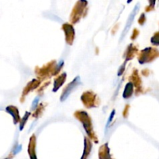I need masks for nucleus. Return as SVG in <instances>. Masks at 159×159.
Instances as JSON below:
<instances>
[{
	"label": "nucleus",
	"instance_id": "nucleus-22",
	"mask_svg": "<svg viewBox=\"0 0 159 159\" xmlns=\"http://www.w3.org/2000/svg\"><path fill=\"white\" fill-rule=\"evenodd\" d=\"M146 16H145V13L144 12H143V13H141V16L139 17V19H138V23H139L140 25H141V26H143V25L146 22Z\"/></svg>",
	"mask_w": 159,
	"mask_h": 159
},
{
	"label": "nucleus",
	"instance_id": "nucleus-3",
	"mask_svg": "<svg viewBox=\"0 0 159 159\" xmlns=\"http://www.w3.org/2000/svg\"><path fill=\"white\" fill-rule=\"evenodd\" d=\"M158 56L159 53L158 49L149 47V48H144L140 51L138 56V59L141 65H144L146 63H151L156 58H158Z\"/></svg>",
	"mask_w": 159,
	"mask_h": 159
},
{
	"label": "nucleus",
	"instance_id": "nucleus-16",
	"mask_svg": "<svg viewBox=\"0 0 159 159\" xmlns=\"http://www.w3.org/2000/svg\"><path fill=\"white\" fill-rule=\"evenodd\" d=\"M92 148H93V144H92L91 141L88 138L85 137L84 138V151L81 159L88 158L89 155L92 151Z\"/></svg>",
	"mask_w": 159,
	"mask_h": 159
},
{
	"label": "nucleus",
	"instance_id": "nucleus-1",
	"mask_svg": "<svg viewBox=\"0 0 159 159\" xmlns=\"http://www.w3.org/2000/svg\"><path fill=\"white\" fill-rule=\"evenodd\" d=\"M74 116L75 117L76 120H78L80 121V122L82 123L87 136H88L92 141H93L95 143H96V144L99 143L98 137L97 135L96 134V133H95L94 129H93V121H92L91 117H90L89 115L88 114V113L85 111H83V110H77V111H75L74 113Z\"/></svg>",
	"mask_w": 159,
	"mask_h": 159
},
{
	"label": "nucleus",
	"instance_id": "nucleus-29",
	"mask_svg": "<svg viewBox=\"0 0 159 159\" xmlns=\"http://www.w3.org/2000/svg\"><path fill=\"white\" fill-rule=\"evenodd\" d=\"M129 109H130V106L126 105L125 108H124V113H123V116H124V117L125 118V119L127 117V116H128Z\"/></svg>",
	"mask_w": 159,
	"mask_h": 159
},
{
	"label": "nucleus",
	"instance_id": "nucleus-21",
	"mask_svg": "<svg viewBox=\"0 0 159 159\" xmlns=\"http://www.w3.org/2000/svg\"><path fill=\"white\" fill-rule=\"evenodd\" d=\"M158 32H156L153 36H152V39H151V42H152V44L154 45H156L158 46L159 44V42H158Z\"/></svg>",
	"mask_w": 159,
	"mask_h": 159
},
{
	"label": "nucleus",
	"instance_id": "nucleus-20",
	"mask_svg": "<svg viewBox=\"0 0 159 159\" xmlns=\"http://www.w3.org/2000/svg\"><path fill=\"white\" fill-rule=\"evenodd\" d=\"M64 64H65L64 61H61L59 62L58 64H57V65H56L55 68H54V71H53L52 76L57 75H58L59 73H60V71H61V68H63Z\"/></svg>",
	"mask_w": 159,
	"mask_h": 159
},
{
	"label": "nucleus",
	"instance_id": "nucleus-24",
	"mask_svg": "<svg viewBox=\"0 0 159 159\" xmlns=\"http://www.w3.org/2000/svg\"><path fill=\"white\" fill-rule=\"evenodd\" d=\"M115 113H116V111H115V110H112L111 114H110V116H109V119H108V120H107V126H106V127H107V128L109 127V126H110V124H111L112 120H113V117H114Z\"/></svg>",
	"mask_w": 159,
	"mask_h": 159
},
{
	"label": "nucleus",
	"instance_id": "nucleus-6",
	"mask_svg": "<svg viewBox=\"0 0 159 159\" xmlns=\"http://www.w3.org/2000/svg\"><path fill=\"white\" fill-rule=\"evenodd\" d=\"M81 84H82V82H81L80 76H76V77L73 79V81H71L69 84H68V85H67L65 88V89L63 90L61 96L60 97L61 102H64V101L66 100L68 98V96L72 93V92L74 91L78 86H79Z\"/></svg>",
	"mask_w": 159,
	"mask_h": 159
},
{
	"label": "nucleus",
	"instance_id": "nucleus-5",
	"mask_svg": "<svg viewBox=\"0 0 159 159\" xmlns=\"http://www.w3.org/2000/svg\"><path fill=\"white\" fill-rule=\"evenodd\" d=\"M81 101L86 108L91 109L99 107V100L97 95L93 91L84 92L81 96Z\"/></svg>",
	"mask_w": 159,
	"mask_h": 159
},
{
	"label": "nucleus",
	"instance_id": "nucleus-26",
	"mask_svg": "<svg viewBox=\"0 0 159 159\" xmlns=\"http://www.w3.org/2000/svg\"><path fill=\"white\" fill-rule=\"evenodd\" d=\"M149 3H150V5H149L148 6H147V7L145 8V11L146 12H150V11H152L154 9V8H155V1H149Z\"/></svg>",
	"mask_w": 159,
	"mask_h": 159
},
{
	"label": "nucleus",
	"instance_id": "nucleus-18",
	"mask_svg": "<svg viewBox=\"0 0 159 159\" xmlns=\"http://www.w3.org/2000/svg\"><path fill=\"white\" fill-rule=\"evenodd\" d=\"M45 107H46V106H45V103H43V102L40 103V105L35 109V112H34V114H33V117L34 118L39 117V116L43 113V112L44 111Z\"/></svg>",
	"mask_w": 159,
	"mask_h": 159
},
{
	"label": "nucleus",
	"instance_id": "nucleus-15",
	"mask_svg": "<svg viewBox=\"0 0 159 159\" xmlns=\"http://www.w3.org/2000/svg\"><path fill=\"white\" fill-rule=\"evenodd\" d=\"M67 79V73L63 72L62 74L59 75L54 81V87H53L52 92L53 93H56L57 90L64 85Z\"/></svg>",
	"mask_w": 159,
	"mask_h": 159
},
{
	"label": "nucleus",
	"instance_id": "nucleus-17",
	"mask_svg": "<svg viewBox=\"0 0 159 159\" xmlns=\"http://www.w3.org/2000/svg\"><path fill=\"white\" fill-rule=\"evenodd\" d=\"M134 87L133 84L130 82H128L125 85V88H124V93H123V98L125 99H130L134 94Z\"/></svg>",
	"mask_w": 159,
	"mask_h": 159
},
{
	"label": "nucleus",
	"instance_id": "nucleus-19",
	"mask_svg": "<svg viewBox=\"0 0 159 159\" xmlns=\"http://www.w3.org/2000/svg\"><path fill=\"white\" fill-rule=\"evenodd\" d=\"M30 116V113L28 111H26L24 113V116H23L22 119H20V130H23V128H24L25 125L26 124V121L29 119Z\"/></svg>",
	"mask_w": 159,
	"mask_h": 159
},
{
	"label": "nucleus",
	"instance_id": "nucleus-8",
	"mask_svg": "<svg viewBox=\"0 0 159 159\" xmlns=\"http://www.w3.org/2000/svg\"><path fill=\"white\" fill-rule=\"evenodd\" d=\"M62 30L65 33V41L68 45H72L74 43L75 37V28L72 24L65 23L62 25Z\"/></svg>",
	"mask_w": 159,
	"mask_h": 159
},
{
	"label": "nucleus",
	"instance_id": "nucleus-12",
	"mask_svg": "<svg viewBox=\"0 0 159 159\" xmlns=\"http://www.w3.org/2000/svg\"><path fill=\"white\" fill-rule=\"evenodd\" d=\"M6 113L10 114L12 116V119H13V124H17L20 121V112L17 107H14V106H8L6 107Z\"/></svg>",
	"mask_w": 159,
	"mask_h": 159
},
{
	"label": "nucleus",
	"instance_id": "nucleus-4",
	"mask_svg": "<svg viewBox=\"0 0 159 159\" xmlns=\"http://www.w3.org/2000/svg\"><path fill=\"white\" fill-rule=\"evenodd\" d=\"M56 65H57L56 64V61L54 60L47 63L46 65L42 66L41 68L36 67L35 69H34V72L37 74V77L40 79L39 81L41 82L42 80L49 79L51 76H52L53 71H54Z\"/></svg>",
	"mask_w": 159,
	"mask_h": 159
},
{
	"label": "nucleus",
	"instance_id": "nucleus-30",
	"mask_svg": "<svg viewBox=\"0 0 159 159\" xmlns=\"http://www.w3.org/2000/svg\"><path fill=\"white\" fill-rule=\"evenodd\" d=\"M5 159H12V157L9 156V157H8V158H5Z\"/></svg>",
	"mask_w": 159,
	"mask_h": 159
},
{
	"label": "nucleus",
	"instance_id": "nucleus-23",
	"mask_svg": "<svg viewBox=\"0 0 159 159\" xmlns=\"http://www.w3.org/2000/svg\"><path fill=\"white\" fill-rule=\"evenodd\" d=\"M127 62L124 61V64H123L122 65H121L120 67L119 70H118V72H117V75L118 76H120L122 75L123 73L124 72V71H125V68H126V65H127Z\"/></svg>",
	"mask_w": 159,
	"mask_h": 159
},
{
	"label": "nucleus",
	"instance_id": "nucleus-9",
	"mask_svg": "<svg viewBox=\"0 0 159 159\" xmlns=\"http://www.w3.org/2000/svg\"><path fill=\"white\" fill-rule=\"evenodd\" d=\"M40 83H41L40 81H39L38 79H32L30 82H28L27 85L25 86V88L23 89V92H22V96H21V98H20V102H24L25 97H26V96H27L31 91H33V90L38 88V87L40 86Z\"/></svg>",
	"mask_w": 159,
	"mask_h": 159
},
{
	"label": "nucleus",
	"instance_id": "nucleus-7",
	"mask_svg": "<svg viewBox=\"0 0 159 159\" xmlns=\"http://www.w3.org/2000/svg\"><path fill=\"white\" fill-rule=\"evenodd\" d=\"M139 8H140V3H137L136 6H134V8L133 10H132V12H130L128 19H127V23H126V25H125V27H124V30H123L122 34H121L120 39V42H121L123 40H124V38L125 37V36L127 35V34L128 33L129 30H130V26H131L132 23H133L135 16H136V15L138 14V11H139Z\"/></svg>",
	"mask_w": 159,
	"mask_h": 159
},
{
	"label": "nucleus",
	"instance_id": "nucleus-25",
	"mask_svg": "<svg viewBox=\"0 0 159 159\" xmlns=\"http://www.w3.org/2000/svg\"><path fill=\"white\" fill-rule=\"evenodd\" d=\"M21 149H22L21 144H16V147L13 148V150H12V154L13 155H17V154L20 153V152H21Z\"/></svg>",
	"mask_w": 159,
	"mask_h": 159
},
{
	"label": "nucleus",
	"instance_id": "nucleus-10",
	"mask_svg": "<svg viewBox=\"0 0 159 159\" xmlns=\"http://www.w3.org/2000/svg\"><path fill=\"white\" fill-rule=\"evenodd\" d=\"M130 82L133 84L134 87L136 88V93L138 94V93H142V86H141V79L139 75V73H138V71L137 69H134L133 72H132L131 75L129 78Z\"/></svg>",
	"mask_w": 159,
	"mask_h": 159
},
{
	"label": "nucleus",
	"instance_id": "nucleus-11",
	"mask_svg": "<svg viewBox=\"0 0 159 159\" xmlns=\"http://www.w3.org/2000/svg\"><path fill=\"white\" fill-rule=\"evenodd\" d=\"M36 147H37V138H36L35 134H33L30 138L27 148V152L30 156V159H37Z\"/></svg>",
	"mask_w": 159,
	"mask_h": 159
},
{
	"label": "nucleus",
	"instance_id": "nucleus-2",
	"mask_svg": "<svg viewBox=\"0 0 159 159\" xmlns=\"http://www.w3.org/2000/svg\"><path fill=\"white\" fill-rule=\"evenodd\" d=\"M88 2L85 0H80L76 2L74 8L71 10V13L70 15V22L72 24L79 23L81 18L85 16V12L86 11Z\"/></svg>",
	"mask_w": 159,
	"mask_h": 159
},
{
	"label": "nucleus",
	"instance_id": "nucleus-28",
	"mask_svg": "<svg viewBox=\"0 0 159 159\" xmlns=\"http://www.w3.org/2000/svg\"><path fill=\"white\" fill-rule=\"evenodd\" d=\"M38 102H39V96H37V97L34 99V101H33L32 102V107H31L32 110H35V109L37 108V106H38Z\"/></svg>",
	"mask_w": 159,
	"mask_h": 159
},
{
	"label": "nucleus",
	"instance_id": "nucleus-14",
	"mask_svg": "<svg viewBox=\"0 0 159 159\" xmlns=\"http://www.w3.org/2000/svg\"><path fill=\"white\" fill-rule=\"evenodd\" d=\"M99 159H113L110 155V148L108 143H105L101 145L99 149Z\"/></svg>",
	"mask_w": 159,
	"mask_h": 159
},
{
	"label": "nucleus",
	"instance_id": "nucleus-13",
	"mask_svg": "<svg viewBox=\"0 0 159 159\" xmlns=\"http://www.w3.org/2000/svg\"><path fill=\"white\" fill-rule=\"evenodd\" d=\"M138 52V48H137L135 45H134L133 43H130V44L127 48L125 54H124V57H125V61H124L127 62L128 61H130L132 60V59L134 58V57L137 55Z\"/></svg>",
	"mask_w": 159,
	"mask_h": 159
},
{
	"label": "nucleus",
	"instance_id": "nucleus-27",
	"mask_svg": "<svg viewBox=\"0 0 159 159\" xmlns=\"http://www.w3.org/2000/svg\"><path fill=\"white\" fill-rule=\"evenodd\" d=\"M139 34H140L139 30H138L137 28H135V29L133 30V33H132V35H131V37H130V39H131L132 40H134L135 39L138 37Z\"/></svg>",
	"mask_w": 159,
	"mask_h": 159
}]
</instances>
